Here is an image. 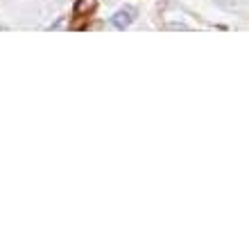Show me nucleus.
<instances>
[{"label": "nucleus", "mask_w": 249, "mask_h": 247, "mask_svg": "<svg viewBox=\"0 0 249 247\" xmlns=\"http://www.w3.org/2000/svg\"><path fill=\"white\" fill-rule=\"evenodd\" d=\"M136 19H138L136 7L124 5V7H120L118 12H116V14L111 16V25L116 27V30H127V27H129Z\"/></svg>", "instance_id": "1"}, {"label": "nucleus", "mask_w": 249, "mask_h": 247, "mask_svg": "<svg viewBox=\"0 0 249 247\" xmlns=\"http://www.w3.org/2000/svg\"><path fill=\"white\" fill-rule=\"evenodd\" d=\"M95 7H98V0H77L72 7V14L77 19H84V16H91L95 12Z\"/></svg>", "instance_id": "2"}, {"label": "nucleus", "mask_w": 249, "mask_h": 247, "mask_svg": "<svg viewBox=\"0 0 249 247\" xmlns=\"http://www.w3.org/2000/svg\"><path fill=\"white\" fill-rule=\"evenodd\" d=\"M168 30H190V25H186V23H168Z\"/></svg>", "instance_id": "3"}]
</instances>
